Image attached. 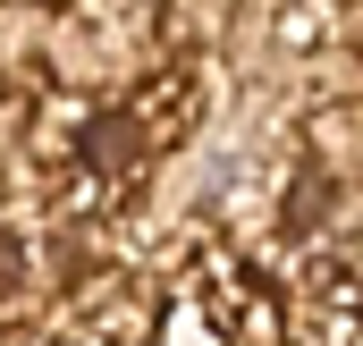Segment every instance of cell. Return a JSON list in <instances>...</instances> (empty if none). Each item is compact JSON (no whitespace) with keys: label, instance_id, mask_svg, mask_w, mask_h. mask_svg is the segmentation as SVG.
<instances>
[{"label":"cell","instance_id":"obj_1","mask_svg":"<svg viewBox=\"0 0 363 346\" xmlns=\"http://www.w3.org/2000/svg\"><path fill=\"white\" fill-rule=\"evenodd\" d=\"M194 118H203V60H194V51L152 60V68L127 85V127L144 135V152H152V161H161L169 144L194 135Z\"/></svg>","mask_w":363,"mask_h":346}]
</instances>
